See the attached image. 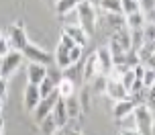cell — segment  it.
<instances>
[{
    "instance_id": "obj_36",
    "label": "cell",
    "mask_w": 155,
    "mask_h": 135,
    "mask_svg": "<svg viewBox=\"0 0 155 135\" xmlns=\"http://www.w3.org/2000/svg\"><path fill=\"white\" fill-rule=\"evenodd\" d=\"M120 135H141V133L133 127V129H123V131H120Z\"/></svg>"
},
{
    "instance_id": "obj_13",
    "label": "cell",
    "mask_w": 155,
    "mask_h": 135,
    "mask_svg": "<svg viewBox=\"0 0 155 135\" xmlns=\"http://www.w3.org/2000/svg\"><path fill=\"white\" fill-rule=\"evenodd\" d=\"M63 33L70 35L71 39L76 41V45H80V47H84L86 43H88V37H90L80 25H65V27H63Z\"/></svg>"
},
{
    "instance_id": "obj_15",
    "label": "cell",
    "mask_w": 155,
    "mask_h": 135,
    "mask_svg": "<svg viewBox=\"0 0 155 135\" xmlns=\"http://www.w3.org/2000/svg\"><path fill=\"white\" fill-rule=\"evenodd\" d=\"M57 94H59V98H70V96L76 94V82L74 80H70L68 76H63L61 80H59V84H57Z\"/></svg>"
},
{
    "instance_id": "obj_31",
    "label": "cell",
    "mask_w": 155,
    "mask_h": 135,
    "mask_svg": "<svg viewBox=\"0 0 155 135\" xmlns=\"http://www.w3.org/2000/svg\"><path fill=\"white\" fill-rule=\"evenodd\" d=\"M12 51V45H10V41H8V37H4V39H0V57H4L6 53H10Z\"/></svg>"
},
{
    "instance_id": "obj_8",
    "label": "cell",
    "mask_w": 155,
    "mask_h": 135,
    "mask_svg": "<svg viewBox=\"0 0 155 135\" xmlns=\"http://www.w3.org/2000/svg\"><path fill=\"white\" fill-rule=\"evenodd\" d=\"M106 94L114 100V103H118V100H124V98H129V92H127V88L123 86V82L118 78H114V76H108V80H106Z\"/></svg>"
},
{
    "instance_id": "obj_9",
    "label": "cell",
    "mask_w": 155,
    "mask_h": 135,
    "mask_svg": "<svg viewBox=\"0 0 155 135\" xmlns=\"http://www.w3.org/2000/svg\"><path fill=\"white\" fill-rule=\"evenodd\" d=\"M23 103H25V111L27 113H33L37 109V104L41 103V90H39V86H35V84H27L25 86Z\"/></svg>"
},
{
    "instance_id": "obj_20",
    "label": "cell",
    "mask_w": 155,
    "mask_h": 135,
    "mask_svg": "<svg viewBox=\"0 0 155 135\" xmlns=\"http://www.w3.org/2000/svg\"><path fill=\"white\" fill-rule=\"evenodd\" d=\"M147 25V16L145 12H133V15L127 16V29H143Z\"/></svg>"
},
{
    "instance_id": "obj_11",
    "label": "cell",
    "mask_w": 155,
    "mask_h": 135,
    "mask_svg": "<svg viewBox=\"0 0 155 135\" xmlns=\"http://www.w3.org/2000/svg\"><path fill=\"white\" fill-rule=\"evenodd\" d=\"M47 78V66L43 64H29L27 68V84H35V86H41V82Z\"/></svg>"
},
{
    "instance_id": "obj_41",
    "label": "cell",
    "mask_w": 155,
    "mask_h": 135,
    "mask_svg": "<svg viewBox=\"0 0 155 135\" xmlns=\"http://www.w3.org/2000/svg\"><path fill=\"white\" fill-rule=\"evenodd\" d=\"M0 78H2V57H0Z\"/></svg>"
},
{
    "instance_id": "obj_14",
    "label": "cell",
    "mask_w": 155,
    "mask_h": 135,
    "mask_svg": "<svg viewBox=\"0 0 155 135\" xmlns=\"http://www.w3.org/2000/svg\"><path fill=\"white\" fill-rule=\"evenodd\" d=\"M51 115H53V119H55V123H57L59 129H63L68 125L70 117H68V109H65V100H63V98H59V100L55 103V109H53Z\"/></svg>"
},
{
    "instance_id": "obj_3",
    "label": "cell",
    "mask_w": 155,
    "mask_h": 135,
    "mask_svg": "<svg viewBox=\"0 0 155 135\" xmlns=\"http://www.w3.org/2000/svg\"><path fill=\"white\" fill-rule=\"evenodd\" d=\"M21 53H23V57H27L31 64H43V66H47V68L55 64V56H51L49 51L37 47V45H33V43H29Z\"/></svg>"
},
{
    "instance_id": "obj_32",
    "label": "cell",
    "mask_w": 155,
    "mask_h": 135,
    "mask_svg": "<svg viewBox=\"0 0 155 135\" xmlns=\"http://www.w3.org/2000/svg\"><path fill=\"white\" fill-rule=\"evenodd\" d=\"M145 104L149 109H155V84L147 88V100H145Z\"/></svg>"
},
{
    "instance_id": "obj_17",
    "label": "cell",
    "mask_w": 155,
    "mask_h": 135,
    "mask_svg": "<svg viewBox=\"0 0 155 135\" xmlns=\"http://www.w3.org/2000/svg\"><path fill=\"white\" fill-rule=\"evenodd\" d=\"M55 66H57L59 70H68V68L71 66L70 49L63 47V45H59V43H57V49H55Z\"/></svg>"
},
{
    "instance_id": "obj_16",
    "label": "cell",
    "mask_w": 155,
    "mask_h": 135,
    "mask_svg": "<svg viewBox=\"0 0 155 135\" xmlns=\"http://www.w3.org/2000/svg\"><path fill=\"white\" fill-rule=\"evenodd\" d=\"M104 19H106V25L112 33L120 31L127 27V16L124 15H112V12H104Z\"/></svg>"
},
{
    "instance_id": "obj_40",
    "label": "cell",
    "mask_w": 155,
    "mask_h": 135,
    "mask_svg": "<svg viewBox=\"0 0 155 135\" xmlns=\"http://www.w3.org/2000/svg\"><path fill=\"white\" fill-rule=\"evenodd\" d=\"M90 2H92V4H94V6H98V4H100V2H102V0H90Z\"/></svg>"
},
{
    "instance_id": "obj_10",
    "label": "cell",
    "mask_w": 155,
    "mask_h": 135,
    "mask_svg": "<svg viewBox=\"0 0 155 135\" xmlns=\"http://www.w3.org/2000/svg\"><path fill=\"white\" fill-rule=\"evenodd\" d=\"M139 104L133 100L131 96L129 98H124V100H118V103H114V109H112V115H114L116 121L124 119V117H129V115H133L135 113V109H137Z\"/></svg>"
},
{
    "instance_id": "obj_39",
    "label": "cell",
    "mask_w": 155,
    "mask_h": 135,
    "mask_svg": "<svg viewBox=\"0 0 155 135\" xmlns=\"http://www.w3.org/2000/svg\"><path fill=\"white\" fill-rule=\"evenodd\" d=\"M2 109H4V98H0V113H2Z\"/></svg>"
},
{
    "instance_id": "obj_33",
    "label": "cell",
    "mask_w": 155,
    "mask_h": 135,
    "mask_svg": "<svg viewBox=\"0 0 155 135\" xmlns=\"http://www.w3.org/2000/svg\"><path fill=\"white\" fill-rule=\"evenodd\" d=\"M59 45H63V47H68V49H74V47H76V41L71 39L70 35H65V33H61V39H59Z\"/></svg>"
},
{
    "instance_id": "obj_19",
    "label": "cell",
    "mask_w": 155,
    "mask_h": 135,
    "mask_svg": "<svg viewBox=\"0 0 155 135\" xmlns=\"http://www.w3.org/2000/svg\"><path fill=\"white\" fill-rule=\"evenodd\" d=\"M65 109H68V117H70V121L78 119L80 113H82V103H80V98H78L76 94L70 96V98H65Z\"/></svg>"
},
{
    "instance_id": "obj_18",
    "label": "cell",
    "mask_w": 155,
    "mask_h": 135,
    "mask_svg": "<svg viewBox=\"0 0 155 135\" xmlns=\"http://www.w3.org/2000/svg\"><path fill=\"white\" fill-rule=\"evenodd\" d=\"M110 39H114L120 47L124 49V51H131L133 49V41H131V31L124 27V29H120V31H116V33H112V37Z\"/></svg>"
},
{
    "instance_id": "obj_37",
    "label": "cell",
    "mask_w": 155,
    "mask_h": 135,
    "mask_svg": "<svg viewBox=\"0 0 155 135\" xmlns=\"http://www.w3.org/2000/svg\"><path fill=\"white\" fill-rule=\"evenodd\" d=\"M61 131H63V135H82L80 131H65V127H63Z\"/></svg>"
},
{
    "instance_id": "obj_21",
    "label": "cell",
    "mask_w": 155,
    "mask_h": 135,
    "mask_svg": "<svg viewBox=\"0 0 155 135\" xmlns=\"http://www.w3.org/2000/svg\"><path fill=\"white\" fill-rule=\"evenodd\" d=\"M76 8H78V0H57V4H55V10H57L59 16L70 15Z\"/></svg>"
},
{
    "instance_id": "obj_4",
    "label": "cell",
    "mask_w": 155,
    "mask_h": 135,
    "mask_svg": "<svg viewBox=\"0 0 155 135\" xmlns=\"http://www.w3.org/2000/svg\"><path fill=\"white\" fill-rule=\"evenodd\" d=\"M59 100V94L55 92V94H51V96H47V98H41V103L37 104V109L31 113L33 115V119H35V123H41L43 119H47L51 113H53V109H55V103Z\"/></svg>"
},
{
    "instance_id": "obj_26",
    "label": "cell",
    "mask_w": 155,
    "mask_h": 135,
    "mask_svg": "<svg viewBox=\"0 0 155 135\" xmlns=\"http://www.w3.org/2000/svg\"><path fill=\"white\" fill-rule=\"evenodd\" d=\"M143 43H155V25H145L143 27Z\"/></svg>"
},
{
    "instance_id": "obj_2",
    "label": "cell",
    "mask_w": 155,
    "mask_h": 135,
    "mask_svg": "<svg viewBox=\"0 0 155 135\" xmlns=\"http://www.w3.org/2000/svg\"><path fill=\"white\" fill-rule=\"evenodd\" d=\"M133 115H135V129L141 135H153V127H155L153 109H149L147 104H139Z\"/></svg>"
},
{
    "instance_id": "obj_22",
    "label": "cell",
    "mask_w": 155,
    "mask_h": 135,
    "mask_svg": "<svg viewBox=\"0 0 155 135\" xmlns=\"http://www.w3.org/2000/svg\"><path fill=\"white\" fill-rule=\"evenodd\" d=\"M98 6L104 12H112V15H123V0H102Z\"/></svg>"
},
{
    "instance_id": "obj_29",
    "label": "cell",
    "mask_w": 155,
    "mask_h": 135,
    "mask_svg": "<svg viewBox=\"0 0 155 135\" xmlns=\"http://www.w3.org/2000/svg\"><path fill=\"white\" fill-rule=\"evenodd\" d=\"M143 84H145V88L153 86L155 84V70H145V76H143Z\"/></svg>"
},
{
    "instance_id": "obj_1",
    "label": "cell",
    "mask_w": 155,
    "mask_h": 135,
    "mask_svg": "<svg viewBox=\"0 0 155 135\" xmlns=\"http://www.w3.org/2000/svg\"><path fill=\"white\" fill-rule=\"evenodd\" d=\"M78 25L84 29L88 35L96 33V23H98V16H96V6H94L90 0L84 2H78Z\"/></svg>"
},
{
    "instance_id": "obj_34",
    "label": "cell",
    "mask_w": 155,
    "mask_h": 135,
    "mask_svg": "<svg viewBox=\"0 0 155 135\" xmlns=\"http://www.w3.org/2000/svg\"><path fill=\"white\" fill-rule=\"evenodd\" d=\"M145 70H147V68H145V66L139 62V64L133 68V74H135V78H137V80H143V76H145Z\"/></svg>"
},
{
    "instance_id": "obj_38",
    "label": "cell",
    "mask_w": 155,
    "mask_h": 135,
    "mask_svg": "<svg viewBox=\"0 0 155 135\" xmlns=\"http://www.w3.org/2000/svg\"><path fill=\"white\" fill-rule=\"evenodd\" d=\"M0 135H4V121H2V117H0Z\"/></svg>"
},
{
    "instance_id": "obj_35",
    "label": "cell",
    "mask_w": 155,
    "mask_h": 135,
    "mask_svg": "<svg viewBox=\"0 0 155 135\" xmlns=\"http://www.w3.org/2000/svg\"><path fill=\"white\" fill-rule=\"evenodd\" d=\"M8 92V84H6V78H0V98H4Z\"/></svg>"
},
{
    "instance_id": "obj_30",
    "label": "cell",
    "mask_w": 155,
    "mask_h": 135,
    "mask_svg": "<svg viewBox=\"0 0 155 135\" xmlns=\"http://www.w3.org/2000/svg\"><path fill=\"white\" fill-rule=\"evenodd\" d=\"M139 8L141 12H151V10H155V0H139Z\"/></svg>"
},
{
    "instance_id": "obj_27",
    "label": "cell",
    "mask_w": 155,
    "mask_h": 135,
    "mask_svg": "<svg viewBox=\"0 0 155 135\" xmlns=\"http://www.w3.org/2000/svg\"><path fill=\"white\" fill-rule=\"evenodd\" d=\"M118 80L123 82V86L127 88V92H129V88L133 86V82H135L137 78H135V74H133V70H129V72H124V74H123V76H120Z\"/></svg>"
},
{
    "instance_id": "obj_12",
    "label": "cell",
    "mask_w": 155,
    "mask_h": 135,
    "mask_svg": "<svg viewBox=\"0 0 155 135\" xmlns=\"http://www.w3.org/2000/svg\"><path fill=\"white\" fill-rule=\"evenodd\" d=\"M96 76H100V66H98V56H96V51H94V53H90V57L86 59L84 70H82V78H84V82H92Z\"/></svg>"
},
{
    "instance_id": "obj_42",
    "label": "cell",
    "mask_w": 155,
    "mask_h": 135,
    "mask_svg": "<svg viewBox=\"0 0 155 135\" xmlns=\"http://www.w3.org/2000/svg\"><path fill=\"white\" fill-rule=\"evenodd\" d=\"M0 39H4V35H2V33H0Z\"/></svg>"
},
{
    "instance_id": "obj_28",
    "label": "cell",
    "mask_w": 155,
    "mask_h": 135,
    "mask_svg": "<svg viewBox=\"0 0 155 135\" xmlns=\"http://www.w3.org/2000/svg\"><path fill=\"white\" fill-rule=\"evenodd\" d=\"M82 51H84V47H80V45H76L74 49H70V62L71 66H76L80 59H82Z\"/></svg>"
},
{
    "instance_id": "obj_24",
    "label": "cell",
    "mask_w": 155,
    "mask_h": 135,
    "mask_svg": "<svg viewBox=\"0 0 155 135\" xmlns=\"http://www.w3.org/2000/svg\"><path fill=\"white\" fill-rule=\"evenodd\" d=\"M39 90H41V98H47V96H51V94H55V92H57V82L47 76V78L41 82Z\"/></svg>"
},
{
    "instance_id": "obj_7",
    "label": "cell",
    "mask_w": 155,
    "mask_h": 135,
    "mask_svg": "<svg viewBox=\"0 0 155 135\" xmlns=\"http://www.w3.org/2000/svg\"><path fill=\"white\" fill-rule=\"evenodd\" d=\"M21 64H23V53L21 51L12 49L10 53H6V56L2 57V78H6L12 72H16L21 68Z\"/></svg>"
},
{
    "instance_id": "obj_6",
    "label": "cell",
    "mask_w": 155,
    "mask_h": 135,
    "mask_svg": "<svg viewBox=\"0 0 155 135\" xmlns=\"http://www.w3.org/2000/svg\"><path fill=\"white\" fill-rule=\"evenodd\" d=\"M96 56H98V66H100V76L108 78L112 70H114V62H112V53H110L108 45H102L96 49Z\"/></svg>"
},
{
    "instance_id": "obj_23",
    "label": "cell",
    "mask_w": 155,
    "mask_h": 135,
    "mask_svg": "<svg viewBox=\"0 0 155 135\" xmlns=\"http://www.w3.org/2000/svg\"><path fill=\"white\" fill-rule=\"evenodd\" d=\"M39 127H41V133L43 135H55L57 131H59V127H57V123H55L53 115H49L47 119H43L41 123H39Z\"/></svg>"
},
{
    "instance_id": "obj_5",
    "label": "cell",
    "mask_w": 155,
    "mask_h": 135,
    "mask_svg": "<svg viewBox=\"0 0 155 135\" xmlns=\"http://www.w3.org/2000/svg\"><path fill=\"white\" fill-rule=\"evenodd\" d=\"M8 41H10L12 49H16V51H23V49L29 45V39H27V33H25L23 21H16V23L10 27V31H8Z\"/></svg>"
},
{
    "instance_id": "obj_25",
    "label": "cell",
    "mask_w": 155,
    "mask_h": 135,
    "mask_svg": "<svg viewBox=\"0 0 155 135\" xmlns=\"http://www.w3.org/2000/svg\"><path fill=\"white\" fill-rule=\"evenodd\" d=\"M139 0H123V15L129 16L133 12H139Z\"/></svg>"
}]
</instances>
